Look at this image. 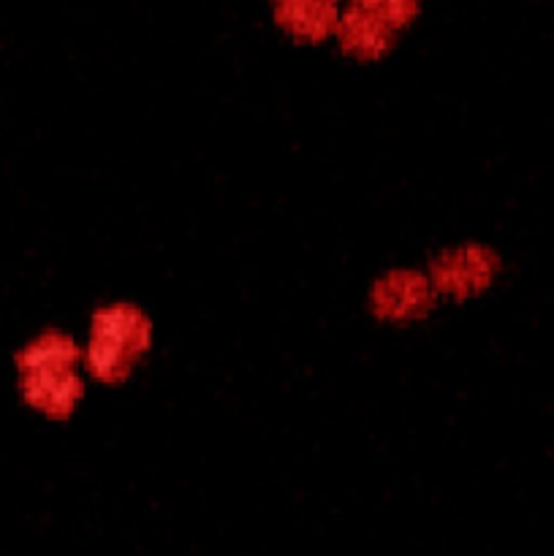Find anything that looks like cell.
I'll list each match as a JSON object with an SVG mask.
<instances>
[{
	"mask_svg": "<svg viewBox=\"0 0 554 556\" xmlns=\"http://www.w3.org/2000/svg\"><path fill=\"white\" fill-rule=\"evenodd\" d=\"M25 394L38 410L63 416L79 400V383L71 378L68 369H38V372H25Z\"/></svg>",
	"mask_w": 554,
	"mask_h": 556,
	"instance_id": "6da1fadb",
	"label": "cell"
},
{
	"mask_svg": "<svg viewBox=\"0 0 554 556\" xmlns=\"http://www.w3.org/2000/svg\"><path fill=\"white\" fill-rule=\"evenodd\" d=\"M96 331L98 340L109 342V345L119 348V351H125V348L141 351L147 345V337H150L144 320L134 313H125V309H112V313L101 315Z\"/></svg>",
	"mask_w": 554,
	"mask_h": 556,
	"instance_id": "7a4b0ae2",
	"label": "cell"
},
{
	"mask_svg": "<svg viewBox=\"0 0 554 556\" xmlns=\"http://www.w3.org/2000/svg\"><path fill=\"white\" fill-rule=\"evenodd\" d=\"M74 358V348L65 340H43L33 345L22 358L25 372H38V369H68Z\"/></svg>",
	"mask_w": 554,
	"mask_h": 556,
	"instance_id": "3957f363",
	"label": "cell"
},
{
	"mask_svg": "<svg viewBox=\"0 0 554 556\" xmlns=\"http://www.w3.org/2000/svg\"><path fill=\"white\" fill-rule=\"evenodd\" d=\"M362 3H367L369 9L380 11V14H389V16H400V20H405L407 14L413 11V5H416V0H362Z\"/></svg>",
	"mask_w": 554,
	"mask_h": 556,
	"instance_id": "277c9868",
	"label": "cell"
}]
</instances>
